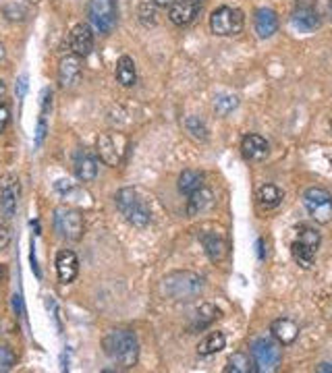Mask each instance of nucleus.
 Returning <instances> with one entry per match:
<instances>
[{"label": "nucleus", "mask_w": 332, "mask_h": 373, "mask_svg": "<svg viewBox=\"0 0 332 373\" xmlns=\"http://www.w3.org/2000/svg\"><path fill=\"white\" fill-rule=\"evenodd\" d=\"M114 77L123 88H131L136 86L138 81V70H136V62H133L131 56H120L116 60V70H114Z\"/></svg>", "instance_id": "4be33fe9"}, {"label": "nucleus", "mask_w": 332, "mask_h": 373, "mask_svg": "<svg viewBox=\"0 0 332 373\" xmlns=\"http://www.w3.org/2000/svg\"><path fill=\"white\" fill-rule=\"evenodd\" d=\"M88 17L94 29L102 36H110L118 21V7L116 0H90Z\"/></svg>", "instance_id": "423d86ee"}, {"label": "nucleus", "mask_w": 332, "mask_h": 373, "mask_svg": "<svg viewBox=\"0 0 332 373\" xmlns=\"http://www.w3.org/2000/svg\"><path fill=\"white\" fill-rule=\"evenodd\" d=\"M316 369H318V371H322V373H324V371H332V363H320Z\"/></svg>", "instance_id": "4c0bfd02"}, {"label": "nucleus", "mask_w": 332, "mask_h": 373, "mask_svg": "<svg viewBox=\"0 0 332 373\" xmlns=\"http://www.w3.org/2000/svg\"><path fill=\"white\" fill-rule=\"evenodd\" d=\"M320 233L314 227H301L297 229V239L291 245V255L295 259L297 266H301L303 270H309L316 261L318 255V247H320Z\"/></svg>", "instance_id": "20e7f679"}, {"label": "nucleus", "mask_w": 332, "mask_h": 373, "mask_svg": "<svg viewBox=\"0 0 332 373\" xmlns=\"http://www.w3.org/2000/svg\"><path fill=\"white\" fill-rule=\"evenodd\" d=\"M3 58H5V46L0 44V60H3Z\"/></svg>", "instance_id": "a19ab883"}, {"label": "nucleus", "mask_w": 332, "mask_h": 373, "mask_svg": "<svg viewBox=\"0 0 332 373\" xmlns=\"http://www.w3.org/2000/svg\"><path fill=\"white\" fill-rule=\"evenodd\" d=\"M19 195H21L19 181L15 177H5L3 183H0V211H3L5 218H13L15 216L17 203H19Z\"/></svg>", "instance_id": "ddd939ff"}, {"label": "nucleus", "mask_w": 332, "mask_h": 373, "mask_svg": "<svg viewBox=\"0 0 332 373\" xmlns=\"http://www.w3.org/2000/svg\"><path fill=\"white\" fill-rule=\"evenodd\" d=\"M249 352H251L253 369L257 373L277 371L279 365H281V359H283L281 346L274 340H270V338H257V340H253L251 346H249Z\"/></svg>", "instance_id": "39448f33"}, {"label": "nucleus", "mask_w": 332, "mask_h": 373, "mask_svg": "<svg viewBox=\"0 0 332 373\" xmlns=\"http://www.w3.org/2000/svg\"><path fill=\"white\" fill-rule=\"evenodd\" d=\"M303 205L318 224L332 222V195L326 189L311 187L303 193Z\"/></svg>", "instance_id": "1a4fd4ad"}, {"label": "nucleus", "mask_w": 332, "mask_h": 373, "mask_svg": "<svg viewBox=\"0 0 332 373\" xmlns=\"http://www.w3.org/2000/svg\"><path fill=\"white\" fill-rule=\"evenodd\" d=\"M285 199V193L277 187V185H261L257 189V203L264 207V209H274L283 203Z\"/></svg>", "instance_id": "393cba45"}, {"label": "nucleus", "mask_w": 332, "mask_h": 373, "mask_svg": "<svg viewBox=\"0 0 332 373\" xmlns=\"http://www.w3.org/2000/svg\"><path fill=\"white\" fill-rule=\"evenodd\" d=\"M212 191L210 189H206V187H202V189H197L195 193H191L189 195V199H187V214L189 216H197V214H202V211H206L210 205H212Z\"/></svg>", "instance_id": "b1692460"}, {"label": "nucleus", "mask_w": 332, "mask_h": 373, "mask_svg": "<svg viewBox=\"0 0 332 373\" xmlns=\"http://www.w3.org/2000/svg\"><path fill=\"white\" fill-rule=\"evenodd\" d=\"M220 318V309L212 303H204L199 305V309L193 313V322H191V332H202L206 328H210L216 320Z\"/></svg>", "instance_id": "412c9836"}, {"label": "nucleus", "mask_w": 332, "mask_h": 373, "mask_svg": "<svg viewBox=\"0 0 332 373\" xmlns=\"http://www.w3.org/2000/svg\"><path fill=\"white\" fill-rule=\"evenodd\" d=\"M54 229L66 241H79L84 235V216L73 207L54 209Z\"/></svg>", "instance_id": "6e6552de"}, {"label": "nucleus", "mask_w": 332, "mask_h": 373, "mask_svg": "<svg viewBox=\"0 0 332 373\" xmlns=\"http://www.w3.org/2000/svg\"><path fill=\"white\" fill-rule=\"evenodd\" d=\"M202 245L206 255L210 257V261H222L225 253H227V243L222 241V237L218 233H206L202 235Z\"/></svg>", "instance_id": "5701e85b"}, {"label": "nucleus", "mask_w": 332, "mask_h": 373, "mask_svg": "<svg viewBox=\"0 0 332 373\" xmlns=\"http://www.w3.org/2000/svg\"><path fill=\"white\" fill-rule=\"evenodd\" d=\"M245 27V17L239 9L233 7H218L210 15V29L214 36L220 38H231L239 36Z\"/></svg>", "instance_id": "0eeeda50"}, {"label": "nucleus", "mask_w": 332, "mask_h": 373, "mask_svg": "<svg viewBox=\"0 0 332 373\" xmlns=\"http://www.w3.org/2000/svg\"><path fill=\"white\" fill-rule=\"evenodd\" d=\"M225 371L227 373H251L255 369H253V361L245 352H235V355L229 357Z\"/></svg>", "instance_id": "cd10ccee"}, {"label": "nucleus", "mask_w": 332, "mask_h": 373, "mask_svg": "<svg viewBox=\"0 0 332 373\" xmlns=\"http://www.w3.org/2000/svg\"><path fill=\"white\" fill-rule=\"evenodd\" d=\"M241 154H243V158L249 160V162H261V160L268 158V154H270V145H268V141H266L261 135L249 133V135H245L243 141H241Z\"/></svg>", "instance_id": "4468645a"}, {"label": "nucleus", "mask_w": 332, "mask_h": 373, "mask_svg": "<svg viewBox=\"0 0 332 373\" xmlns=\"http://www.w3.org/2000/svg\"><path fill=\"white\" fill-rule=\"evenodd\" d=\"M202 7L204 0H173V5L168 7V19L179 27L191 25Z\"/></svg>", "instance_id": "9b49d317"}, {"label": "nucleus", "mask_w": 332, "mask_h": 373, "mask_svg": "<svg viewBox=\"0 0 332 373\" xmlns=\"http://www.w3.org/2000/svg\"><path fill=\"white\" fill-rule=\"evenodd\" d=\"M204 290V280L193 272H173L164 278V292L175 301H191Z\"/></svg>", "instance_id": "7ed1b4c3"}, {"label": "nucleus", "mask_w": 332, "mask_h": 373, "mask_svg": "<svg viewBox=\"0 0 332 373\" xmlns=\"http://www.w3.org/2000/svg\"><path fill=\"white\" fill-rule=\"evenodd\" d=\"M255 34L261 40H268L279 31V15L272 9H257L255 11Z\"/></svg>", "instance_id": "6ab92c4d"}, {"label": "nucleus", "mask_w": 332, "mask_h": 373, "mask_svg": "<svg viewBox=\"0 0 332 373\" xmlns=\"http://www.w3.org/2000/svg\"><path fill=\"white\" fill-rule=\"evenodd\" d=\"M11 123V108L7 104H0V133H3Z\"/></svg>", "instance_id": "72a5a7b5"}, {"label": "nucleus", "mask_w": 332, "mask_h": 373, "mask_svg": "<svg viewBox=\"0 0 332 373\" xmlns=\"http://www.w3.org/2000/svg\"><path fill=\"white\" fill-rule=\"evenodd\" d=\"M5 94H7V86H5V81H3V79H0V100L5 98Z\"/></svg>", "instance_id": "58836bf2"}, {"label": "nucleus", "mask_w": 332, "mask_h": 373, "mask_svg": "<svg viewBox=\"0 0 332 373\" xmlns=\"http://www.w3.org/2000/svg\"><path fill=\"white\" fill-rule=\"evenodd\" d=\"M204 187V175L197 170H183L179 177V191L183 195H191Z\"/></svg>", "instance_id": "bb28decb"}, {"label": "nucleus", "mask_w": 332, "mask_h": 373, "mask_svg": "<svg viewBox=\"0 0 332 373\" xmlns=\"http://www.w3.org/2000/svg\"><path fill=\"white\" fill-rule=\"evenodd\" d=\"M81 79V58L77 54L64 56L58 64V83L62 88H73Z\"/></svg>", "instance_id": "dca6fc26"}, {"label": "nucleus", "mask_w": 332, "mask_h": 373, "mask_svg": "<svg viewBox=\"0 0 332 373\" xmlns=\"http://www.w3.org/2000/svg\"><path fill=\"white\" fill-rule=\"evenodd\" d=\"M152 3H154L156 7H170V5H173V0H152Z\"/></svg>", "instance_id": "e433bc0d"}, {"label": "nucleus", "mask_w": 332, "mask_h": 373, "mask_svg": "<svg viewBox=\"0 0 332 373\" xmlns=\"http://www.w3.org/2000/svg\"><path fill=\"white\" fill-rule=\"evenodd\" d=\"M270 332L274 336V340L283 346H289L293 344L297 338H299V326L297 322H293L291 318H281V320H274L272 326H270Z\"/></svg>", "instance_id": "aec40b11"}, {"label": "nucleus", "mask_w": 332, "mask_h": 373, "mask_svg": "<svg viewBox=\"0 0 332 373\" xmlns=\"http://www.w3.org/2000/svg\"><path fill=\"white\" fill-rule=\"evenodd\" d=\"M75 177L81 183H92L98 177V160L88 149H79L75 154Z\"/></svg>", "instance_id": "a211bd4d"}, {"label": "nucleus", "mask_w": 332, "mask_h": 373, "mask_svg": "<svg viewBox=\"0 0 332 373\" xmlns=\"http://www.w3.org/2000/svg\"><path fill=\"white\" fill-rule=\"evenodd\" d=\"M0 278H3V266H0Z\"/></svg>", "instance_id": "79ce46f5"}, {"label": "nucleus", "mask_w": 332, "mask_h": 373, "mask_svg": "<svg viewBox=\"0 0 332 373\" xmlns=\"http://www.w3.org/2000/svg\"><path fill=\"white\" fill-rule=\"evenodd\" d=\"M69 44H71L73 54H77L79 58L90 56L92 50H94V31H92V27L88 23H77L71 29Z\"/></svg>", "instance_id": "2eb2a0df"}, {"label": "nucleus", "mask_w": 332, "mask_h": 373, "mask_svg": "<svg viewBox=\"0 0 332 373\" xmlns=\"http://www.w3.org/2000/svg\"><path fill=\"white\" fill-rule=\"evenodd\" d=\"M56 274L62 284H71L79 274V259L71 249H62L56 255Z\"/></svg>", "instance_id": "f3484780"}, {"label": "nucleus", "mask_w": 332, "mask_h": 373, "mask_svg": "<svg viewBox=\"0 0 332 373\" xmlns=\"http://www.w3.org/2000/svg\"><path fill=\"white\" fill-rule=\"evenodd\" d=\"M239 106V98L237 96H231V94H220L214 98V110L216 114L220 116H229L233 110H237Z\"/></svg>", "instance_id": "c85d7f7f"}, {"label": "nucleus", "mask_w": 332, "mask_h": 373, "mask_svg": "<svg viewBox=\"0 0 332 373\" xmlns=\"http://www.w3.org/2000/svg\"><path fill=\"white\" fill-rule=\"evenodd\" d=\"M185 129L191 133V137L199 139V141H208V127L202 118H197V116H189L185 120Z\"/></svg>", "instance_id": "c756f323"}, {"label": "nucleus", "mask_w": 332, "mask_h": 373, "mask_svg": "<svg viewBox=\"0 0 332 373\" xmlns=\"http://www.w3.org/2000/svg\"><path fill=\"white\" fill-rule=\"evenodd\" d=\"M11 239H13V235H11V229L7 227L5 222H0V251L9 247Z\"/></svg>", "instance_id": "473e14b6"}, {"label": "nucleus", "mask_w": 332, "mask_h": 373, "mask_svg": "<svg viewBox=\"0 0 332 373\" xmlns=\"http://www.w3.org/2000/svg\"><path fill=\"white\" fill-rule=\"evenodd\" d=\"M29 3H40V0H29Z\"/></svg>", "instance_id": "37998d69"}, {"label": "nucleus", "mask_w": 332, "mask_h": 373, "mask_svg": "<svg viewBox=\"0 0 332 373\" xmlns=\"http://www.w3.org/2000/svg\"><path fill=\"white\" fill-rule=\"evenodd\" d=\"M44 137H46V114H40L38 131H36V145H38V147L44 143Z\"/></svg>", "instance_id": "f704fd0d"}, {"label": "nucleus", "mask_w": 332, "mask_h": 373, "mask_svg": "<svg viewBox=\"0 0 332 373\" xmlns=\"http://www.w3.org/2000/svg\"><path fill=\"white\" fill-rule=\"evenodd\" d=\"M123 147H125V139L114 133H104L98 137V156L108 166H116L120 162Z\"/></svg>", "instance_id": "f8f14e48"}, {"label": "nucleus", "mask_w": 332, "mask_h": 373, "mask_svg": "<svg viewBox=\"0 0 332 373\" xmlns=\"http://www.w3.org/2000/svg\"><path fill=\"white\" fill-rule=\"evenodd\" d=\"M25 90H27V77L23 75V77L19 79V96H23V94H25Z\"/></svg>", "instance_id": "c9c22d12"}, {"label": "nucleus", "mask_w": 332, "mask_h": 373, "mask_svg": "<svg viewBox=\"0 0 332 373\" xmlns=\"http://www.w3.org/2000/svg\"><path fill=\"white\" fill-rule=\"evenodd\" d=\"M104 352L106 357L116 363L123 369H131L133 365H138L140 359V344L138 338L129 330H112L104 336Z\"/></svg>", "instance_id": "f257e3e1"}, {"label": "nucleus", "mask_w": 332, "mask_h": 373, "mask_svg": "<svg viewBox=\"0 0 332 373\" xmlns=\"http://www.w3.org/2000/svg\"><path fill=\"white\" fill-rule=\"evenodd\" d=\"M328 15H330V21H332V0H328Z\"/></svg>", "instance_id": "ea45409f"}, {"label": "nucleus", "mask_w": 332, "mask_h": 373, "mask_svg": "<svg viewBox=\"0 0 332 373\" xmlns=\"http://www.w3.org/2000/svg\"><path fill=\"white\" fill-rule=\"evenodd\" d=\"M13 365H15V352H13L9 346H3V344H0V373L11 371Z\"/></svg>", "instance_id": "2f4dec72"}, {"label": "nucleus", "mask_w": 332, "mask_h": 373, "mask_svg": "<svg viewBox=\"0 0 332 373\" xmlns=\"http://www.w3.org/2000/svg\"><path fill=\"white\" fill-rule=\"evenodd\" d=\"M227 346V338L222 332H210L202 342L197 344V355L202 357H210V355H216L220 352L222 348Z\"/></svg>", "instance_id": "a878e982"}, {"label": "nucleus", "mask_w": 332, "mask_h": 373, "mask_svg": "<svg viewBox=\"0 0 332 373\" xmlns=\"http://www.w3.org/2000/svg\"><path fill=\"white\" fill-rule=\"evenodd\" d=\"M116 207L118 211L123 214V218L131 224V227L136 229H146L150 220H152V214H150V207L146 205V201L140 197V193L131 187H125L116 193Z\"/></svg>", "instance_id": "f03ea898"}, {"label": "nucleus", "mask_w": 332, "mask_h": 373, "mask_svg": "<svg viewBox=\"0 0 332 373\" xmlns=\"http://www.w3.org/2000/svg\"><path fill=\"white\" fill-rule=\"evenodd\" d=\"M140 21L144 27L156 25V5L152 3V0H146V3L140 5Z\"/></svg>", "instance_id": "7c9ffc66"}, {"label": "nucleus", "mask_w": 332, "mask_h": 373, "mask_svg": "<svg viewBox=\"0 0 332 373\" xmlns=\"http://www.w3.org/2000/svg\"><path fill=\"white\" fill-rule=\"evenodd\" d=\"M291 23L295 29L303 34H311L322 25V15L316 5L311 3H297V7L291 13Z\"/></svg>", "instance_id": "9d476101"}]
</instances>
